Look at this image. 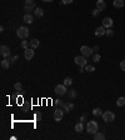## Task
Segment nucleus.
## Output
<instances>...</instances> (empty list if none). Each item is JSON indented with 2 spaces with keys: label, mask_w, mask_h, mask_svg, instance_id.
<instances>
[{
  "label": "nucleus",
  "mask_w": 125,
  "mask_h": 140,
  "mask_svg": "<svg viewBox=\"0 0 125 140\" xmlns=\"http://www.w3.org/2000/svg\"><path fill=\"white\" fill-rule=\"evenodd\" d=\"M98 129H99V125L96 121H89L88 125H86V131H88V134H90V135H94V134H96L98 133Z\"/></svg>",
  "instance_id": "nucleus-1"
},
{
  "label": "nucleus",
  "mask_w": 125,
  "mask_h": 140,
  "mask_svg": "<svg viewBox=\"0 0 125 140\" xmlns=\"http://www.w3.org/2000/svg\"><path fill=\"white\" fill-rule=\"evenodd\" d=\"M29 34H30V31H29V29L26 26H20L16 30V35H18L19 39H26L29 36Z\"/></svg>",
  "instance_id": "nucleus-2"
},
{
  "label": "nucleus",
  "mask_w": 125,
  "mask_h": 140,
  "mask_svg": "<svg viewBox=\"0 0 125 140\" xmlns=\"http://www.w3.org/2000/svg\"><path fill=\"white\" fill-rule=\"evenodd\" d=\"M36 9L35 6V1L34 0H25V4H24V10L26 13H30V11H34Z\"/></svg>",
  "instance_id": "nucleus-3"
},
{
  "label": "nucleus",
  "mask_w": 125,
  "mask_h": 140,
  "mask_svg": "<svg viewBox=\"0 0 125 140\" xmlns=\"http://www.w3.org/2000/svg\"><path fill=\"white\" fill-rule=\"evenodd\" d=\"M80 53H81V55H84L85 58H91V56L94 55L93 49L89 48V46H85V45L80 48Z\"/></svg>",
  "instance_id": "nucleus-4"
},
{
  "label": "nucleus",
  "mask_w": 125,
  "mask_h": 140,
  "mask_svg": "<svg viewBox=\"0 0 125 140\" xmlns=\"http://www.w3.org/2000/svg\"><path fill=\"white\" fill-rule=\"evenodd\" d=\"M103 119L106 123H111V121L115 120V114L113 111H110V110H106L105 113H103Z\"/></svg>",
  "instance_id": "nucleus-5"
},
{
  "label": "nucleus",
  "mask_w": 125,
  "mask_h": 140,
  "mask_svg": "<svg viewBox=\"0 0 125 140\" xmlns=\"http://www.w3.org/2000/svg\"><path fill=\"white\" fill-rule=\"evenodd\" d=\"M0 55L3 58H9L11 55V51H10V48L6 46V45H1L0 46Z\"/></svg>",
  "instance_id": "nucleus-6"
},
{
  "label": "nucleus",
  "mask_w": 125,
  "mask_h": 140,
  "mask_svg": "<svg viewBox=\"0 0 125 140\" xmlns=\"http://www.w3.org/2000/svg\"><path fill=\"white\" fill-rule=\"evenodd\" d=\"M55 93L58 94V95H65V94L68 93V89H66V85H64V84H59V85H56L55 86Z\"/></svg>",
  "instance_id": "nucleus-7"
},
{
  "label": "nucleus",
  "mask_w": 125,
  "mask_h": 140,
  "mask_svg": "<svg viewBox=\"0 0 125 140\" xmlns=\"http://www.w3.org/2000/svg\"><path fill=\"white\" fill-rule=\"evenodd\" d=\"M88 58H85L84 55H80V56H75V64H78L79 66H85L86 64H88V60H86Z\"/></svg>",
  "instance_id": "nucleus-8"
},
{
  "label": "nucleus",
  "mask_w": 125,
  "mask_h": 140,
  "mask_svg": "<svg viewBox=\"0 0 125 140\" xmlns=\"http://www.w3.org/2000/svg\"><path fill=\"white\" fill-rule=\"evenodd\" d=\"M113 24H114V21H113V19L109 18V16H106V18L103 19V26H104L105 29H110V28L113 26Z\"/></svg>",
  "instance_id": "nucleus-9"
},
{
  "label": "nucleus",
  "mask_w": 125,
  "mask_h": 140,
  "mask_svg": "<svg viewBox=\"0 0 125 140\" xmlns=\"http://www.w3.org/2000/svg\"><path fill=\"white\" fill-rule=\"evenodd\" d=\"M24 58H25L26 60H31V59L34 58V49H33V48L25 49V51H24Z\"/></svg>",
  "instance_id": "nucleus-10"
},
{
  "label": "nucleus",
  "mask_w": 125,
  "mask_h": 140,
  "mask_svg": "<svg viewBox=\"0 0 125 140\" xmlns=\"http://www.w3.org/2000/svg\"><path fill=\"white\" fill-rule=\"evenodd\" d=\"M63 115H64V110L63 109H58L54 110V119H55V121H60L63 118Z\"/></svg>",
  "instance_id": "nucleus-11"
},
{
  "label": "nucleus",
  "mask_w": 125,
  "mask_h": 140,
  "mask_svg": "<svg viewBox=\"0 0 125 140\" xmlns=\"http://www.w3.org/2000/svg\"><path fill=\"white\" fill-rule=\"evenodd\" d=\"M96 9L100 10V11L105 10V9H106V3H105L104 0H98V1H96Z\"/></svg>",
  "instance_id": "nucleus-12"
},
{
  "label": "nucleus",
  "mask_w": 125,
  "mask_h": 140,
  "mask_svg": "<svg viewBox=\"0 0 125 140\" xmlns=\"http://www.w3.org/2000/svg\"><path fill=\"white\" fill-rule=\"evenodd\" d=\"M106 34V30H105V28L101 25V26H98L96 29H95V35L96 36H103V35H105Z\"/></svg>",
  "instance_id": "nucleus-13"
},
{
  "label": "nucleus",
  "mask_w": 125,
  "mask_h": 140,
  "mask_svg": "<svg viewBox=\"0 0 125 140\" xmlns=\"http://www.w3.org/2000/svg\"><path fill=\"white\" fill-rule=\"evenodd\" d=\"M113 5H114V8L120 9V8H123L125 5V1L124 0H114V1H113Z\"/></svg>",
  "instance_id": "nucleus-14"
},
{
  "label": "nucleus",
  "mask_w": 125,
  "mask_h": 140,
  "mask_svg": "<svg viewBox=\"0 0 125 140\" xmlns=\"http://www.w3.org/2000/svg\"><path fill=\"white\" fill-rule=\"evenodd\" d=\"M0 65H1V68H3V69H9V68H10V65H11V63H10V60L6 58V60H1Z\"/></svg>",
  "instance_id": "nucleus-15"
},
{
  "label": "nucleus",
  "mask_w": 125,
  "mask_h": 140,
  "mask_svg": "<svg viewBox=\"0 0 125 140\" xmlns=\"http://www.w3.org/2000/svg\"><path fill=\"white\" fill-rule=\"evenodd\" d=\"M34 15L38 16V18L43 16L44 15V9H43V8H36V9L34 10Z\"/></svg>",
  "instance_id": "nucleus-16"
},
{
  "label": "nucleus",
  "mask_w": 125,
  "mask_h": 140,
  "mask_svg": "<svg viewBox=\"0 0 125 140\" xmlns=\"http://www.w3.org/2000/svg\"><path fill=\"white\" fill-rule=\"evenodd\" d=\"M76 90H74V89H71V90H69L68 91V98L70 99V100H74L75 98H76Z\"/></svg>",
  "instance_id": "nucleus-17"
},
{
  "label": "nucleus",
  "mask_w": 125,
  "mask_h": 140,
  "mask_svg": "<svg viewBox=\"0 0 125 140\" xmlns=\"http://www.w3.org/2000/svg\"><path fill=\"white\" fill-rule=\"evenodd\" d=\"M94 139L95 140H105V134H104V133H96V134H94Z\"/></svg>",
  "instance_id": "nucleus-18"
},
{
  "label": "nucleus",
  "mask_w": 125,
  "mask_h": 140,
  "mask_svg": "<svg viewBox=\"0 0 125 140\" xmlns=\"http://www.w3.org/2000/svg\"><path fill=\"white\" fill-rule=\"evenodd\" d=\"M39 45H40V41H39L38 39H33V40H30V46L33 48V49H36Z\"/></svg>",
  "instance_id": "nucleus-19"
},
{
  "label": "nucleus",
  "mask_w": 125,
  "mask_h": 140,
  "mask_svg": "<svg viewBox=\"0 0 125 140\" xmlns=\"http://www.w3.org/2000/svg\"><path fill=\"white\" fill-rule=\"evenodd\" d=\"M93 115L94 116H96V118H99V116H103V111L100 108H95L93 110Z\"/></svg>",
  "instance_id": "nucleus-20"
},
{
  "label": "nucleus",
  "mask_w": 125,
  "mask_h": 140,
  "mask_svg": "<svg viewBox=\"0 0 125 140\" xmlns=\"http://www.w3.org/2000/svg\"><path fill=\"white\" fill-rule=\"evenodd\" d=\"M33 19H34L33 15H30L29 13H28L26 15H24V21H25V23H28V24H31V23H33Z\"/></svg>",
  "instance_id": "nucleus-21"
},
{
  "label": "nucleus",
  "mask_w": 125,
  "mask_h": 140,
  "mask_svg": "<svg viewBox=\"0 0 125 140\" xmlns=\"http://www.w3.org/2000/svg\"><path fill=\"white\" fill-rule=\"evenodd\" d=\"M116 105H118V106H124L125 105V98L124 96H120V98L116 100Z\"/></svg>",
  "instance_id": "nucleus-22"
},
{
  "label": "nucleus",
  "mask_w": 125,
  "mask_h": 140,
  "mask_svg": "<svg viewBox=\"0 0 125 140\" xmlns=\"http://www.w3.org/2000/svg\"><path fill=\"white\" fill-rule=\"evenodd\" d=\"M83 130H84V125L80 121V123H78V124L75 125V131H76V133H81Z\"/></svg>",
  "instance_id": "nucleus-23"
},
{
  "label": "nucleus",
  "mask_w": 125,
  "mask_h": 140,
  "mask_svg": "<svg viewBox=\"0 0 125 140\" xmlns=\"http://www.w3.org/2000/svg\"><path fill=\"white\" fill-rule=\"evenodd\" d=\"M85 70H86L88 73H93L94 70H95V68H94V65H90V64H86V65H85Z\"/></svg>",
  "instance_id": "nucleus-24"
},
{
  "label": "nucleus",
  "mask_w": 125,
  "mask_h": 140,
  "mask_svg": "<svg viewBox=\"0 0 125 140\" xmlns=\"http://www.w3.org/2000/svg\"><path fill=\"white\" fill-rule=\"evenodd\" d=\"M71 84H73V79H71V78H65V79H64V85L70 86Z\"/></svg>",
  "instance_id": "nucleus-25"
},
{
  "label": "nucleus",
  "mask_w": 125,
  "mask_h": 140,
  "mask_svg": "<svg viewBox=\"0 0 125 140\" xmlns=\"http://www.w3.org/2000/svg\"><path fill=\"white\" fill-rule=\"evenodd\" d=\"M61 109L64 110V111H66V113H69V111H70L69 104H66V103H63V104H61Z\"/></svg>",
  "instance_id": "nucleus-26"
},
{
  "label": "nucleus",
  "mask_w": 125,
  "mask_h": 140,
  "mask_svg": "<svg viewBox=\"0 0 125 140\" xmlns=\"http://www.w3.org/2000/svg\"><path fill=\"white\" fill-rule=\"evenodd\" d=\"M14 88H15L16 91H21V90H23V85H21V83H16L15 85H14Z\"/></svg>",
  "instance_id": "nucleus-27"
},
{
  "label": "nucleus",
  "mask_w": 125,
  "mask_h": 140,
  "mask_svg": "<svg viewBox=\"0 0 125 140\" xmlns=\"http://www.w3.org/2000/svg\"><path fill=\"white\" fill-rule=\"evenodd\" d=\"M91 58H93L94 63H99V61H100V55H99V54H94Z\"/></svg>",
  "instance_id": "nucleus-28"
},
{
  "label": "nucleus",
  "mask_w": 125,
  "mask_h": 140,
  "mask_svg": "<svg viewBox=\"0 0 125 140\" xmlns=\"http://www.w3.org/2000/svg\"><path fill=\"white\" fill-rule=\"evenodd\" d=\"M41 118H43V115H41V113H40V111L35 113V120H36V121H40V120H41Z\"/></svg>",
  "instance_id": "nucleus-29"
},
{
  "label": "nucleus",
  "mask_w": 125,
  "mask_h": 140,
  "mask_svg": "<svg viewBox=\"0 0 125 140\" xmlns=\"http://www.w3.org/2000/svg\"><path fill=\"white\" fill-rule=\"evenodd\" d=\"M29 45H30V43L28 44V41H26V40H23V41H21V44H20V46L23 48V49H28Z\"/></svg>",
  "instance_id": "nucleus-30"
},
{
  "label": "nucleus",
  "mask_w": 125,
  "mask_h": 140,
  "mask_svg": "<svg viewBox=\"0 0 125 140\" xmlns=\"http://www.w3.org/2000/svg\"><path fill=\"white\" fill-rule=\"evenodd\" d=\"M8 59H9V60H10V63H11V64H13V63H15L16 60H18V59H19V56H18V55H14V56H9V58H8Z\"/></svg>",
  "instance_id": "nucleus-31"
},
{
  "label": "nucleus",
  "mask_w": 125,
  "mask_h": 140,
  "mask_svg": "<svg viewBox=\"0 0 125 140\" xmlns=\"http://www.w3.org/2000/svg\"><path fill=\"white\" fill-rule=\"evenodd\" d=\"M63 103H64V101H61V99H58V100H55V101H54V104H55V105H58V106H61Z\"/></svg>",
  "instance_id": "nucleus-32"
},
{
  "label": "nucleus",
  "mask_w": 125,
  "mask_h": 140,
  "mask_svg": "<svg viewBox=\"0 0 125 140\" xmlns=\"http://www.w3.org/2000/svg\"><path fill=\"white\" fill-rule=\"evenodd\" d=\"M120 69L125 71V60H121V61H120Z\"/></svg>",
  "instance_id": "nucleus-33"
},
{
  "label": "nucleus",
  "mask_w": 125,
  "mask_h": 140,
  "mask_svg": "<svg viewBox=\"0 0 125 140\" xmlns=\"http://www.w3.org/2000/svg\"><path fill=\"white\" fill-rule=\"evenodd\" d=\"M85 119H86V115H85V114H83V115L80 116V121H81V123H84V121H85Z\"/></svg>",
  "instance_id": "nucleus-34"
},
{
  "label": "nucleus",
  "mask_w": 125,
  "mask_h": 140,
  "mask_svg": "<svg viewBox=\"0 0 125 140\" xmlns=\"http://www.w3.org/2000/svg\"><path fill=\"white\" fill-rule=\"evenodd\" d=\"M99 13H100V10H98V9H95L93 11V16H98L99 15Z\"/></svg>",
  "instance_id": "nucleus-35"
},
{
  "label": "nucleus",
  "mask_w": 125,
  "mask_h": 140,
  "mask_svg": "<svg viewBox=\"0 0 125 140\" xmlns=\"http://www.w3.org/2000/svg\"><path fill=\"white\" fill-rule=\"evenodd\" d=\"M73 0H61V4H71Z\"/></svg>",
  "instance_id": "nucleus-36"
},
{
  "label": "nucleus",
  "mask_w": 125,
  "mask_h": 140,
  "mask_svg": "<svg viewBox=\"0 0 125 140\" xmlns=\"http://www.w3.org/2000/svg\"><path fill=\"white\" fill-rule=\"evenodd\" d=\"M106 34H108L109 36H113V35H114V31H113V30H108V31H106Z\"/></svg>",
  "instance_id": "nucleus-37"
},
{
  "label": "nucleus",
  "mask_w": 125,
  "mask_h": 140,
  "mask_svg": "<svg viewBox=\"0 0 125 140\" xmlns=\"http://www.w3.org/2000/svg\"><path fill=\"white\" fill-rule=\"evenodd\" d=\"M68 104H69V108H70V110L74 108V103H68Z\"/></svg>",
  "instance_id": "nucleus-38"
},
{
  "label": "nucleus",
  "mask_w": 125,
  "mask_h": 140,
  "mask_svg": "<svg viewBox=\"0 0 125 140\" xmlns=\"http://www.w3.org/2000/svg\"><path fill=\"white\" fill-rule=\"evenodd\" d=\"M98 50H99V48H98V46H94L93 48V51H98Z\"/></svg>",
  "instance_id": "nucleus-39"
},
{
  "label": "nucleus",
  "mask_w": 125,
  "mask_h": 140,
  "mask_svg": "<svg viewBox=\"0 0 125 140\" xmlns=\"http://www.w3.org/2000/svg\"><path fill=\"white\" fill-rule=\"evenodd\" d=\"M43 1H45V3H50V1H53V0H43Z\"/></svg>",
  "instance_id": "nucleus-40"
}]
</instances>
